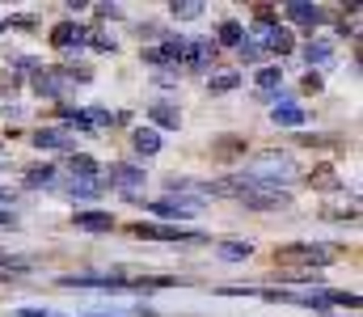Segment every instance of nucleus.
Masks as SVG:
<instances>
[{
  "instance_id": "obj_13",
  "label": "nucleus",
  "mask_w": 363,
  "mask_h": 317,
  "mask_svg": "<svg viewBox=\"0 0 363 317\" xmlns=\"http://www.w3.org/2000/svg\"><path fill=\"white\" fill-rule=\"evenodd\" d=\"M131 148H135L140 157H157V152H161V131H157V127H135V131H131Z\"/></svg>"
},
{
  "instance_id": "obj_9",
  "label": "nucleus",
  "mask_w": 363,
  "mask_h": 317,
  "mask_svg": "<svg viewBox=\"0 0 363 317\" xmlns=\"http://www.w3.org/2000/svg\"><path fill=\"white\" fill-rule=\"evenodd\" d=\"M30 140H34V148H47V152H77V135L72 131H60V127H43Z\"/></svg>"
},
{
  "instance_id": "obj_21",
  "label": "nucleus",
  "mask_w": 363,
  "mask_h": 317,
  "mask_svg": "<svg viewBox=\"0 0 363 317\" xmlns=\"http://www.w3.org/2000/svg\"><path fill=\"white\" fill-rule=\"evenodd\" d=\"M304 60H308V64H330V60H334V43H325V38H308Z\"/></svg>"
},
{
  "instance_id": "obj_18",
  "label": "nucleus",
  "mask_w": 363,
  "mask_h": 317,
  "mask_svg": "<svg viewBox=\"0 0 363 317\" xmlns=\"http://www.w3.org/2000/svg\"><path fill=\"white\" fill-rule=\"evenodd\" d=\"M308 187H313V191H338V187H342V178H338L330 165H317V169L308 174Z\"/></svg>"
},
{
  "instance_id": "obj_32",
  "label": "nucleus",
  "mask_w": 363,
  "mask_h": 317,
  "mask_svg": "<svg viewBox=\"0 0 363 317\" xmlns=\"http://www.w3.org/2000/svg\"><path fill=\"white\" fill-rule=\"evenodd\" d=\"M304 94H321V72H308L304 77Z\"/></svg>"
},
{
  "instance_id": "obj_10",
  "label": "nucleus",
  "mask_w": 363,
  "mask_h": 317,
  "mask_svg": "<svg viewBox=\"0 0 363 317\" xmlns=\"http://www.w3.org/2000/svg\"><path fill=\"white\" fill-rule=\"evenodd\" d=\"M85 43H89V30H85V26L60 21V26L51 30V47H55V51H72V47H85Z\"/></svg>"
},
{
  "instance_id": "obj_11",
  "label": "nucleus",
  "mask_w": 363,
  "mask_h": 317,
  "mask_svg": "<svg viewBox=\"0 0 363 317\" xmlns=\"http://www.w3.org/2000/svg\"><path fill=\"white\" fill-rule=\"evenodd\" d=\"M283 17H287V21H296V26H304V30H313V26H321V21H325V9H317V4H300V0H291V4L283 9Z\"/></svg>"
},
{
  "instance_id": "obj_6",
  "label": "nucleus",
  "mask_w": 363,
  "mask_h": 317,
  "mask_svg": "<svg viewBox=\"0 0 363 317\" xmlns=\"http://www.w3.org/2000/svg\"><path fill=\"white\" fill-rule=\"evenodd\" d=\"M250 38H254L262 51H271V55H291V51H296V38H291L287 26H258Z\"/></svg>"
},
{
  "instance_id": "obj_23",
  "label": "nucleus",
  "mask_w": 363,
  "mask_h": 317,
  "mask_svg": "<svg viewBox=\"0 0 363 317\" xmlns=\"http://www.w3.org/2000/svg\"><path fill=\"white\" fill-rule=\"evenodd\" d=\"M148 114H152V123H157V127H178V123H182L178 106H169V102H152Z\"/></svg>"
},
{
  "instance_id": "obj_20",
  "label": "nucleus",
  "mask_w": 363,
  "mask_h": 317,
  "mask_svg": "<svg viewBox=\"0 0 363 317\" xmlns=\"http://www.w3.org/2000/svg\"><path fill=\"white\" fill-rule=\"evenodd\" d=\"M241 43H245V26H241V21H220L216 47H241Z\"/></svg>"
},
{
  "instance_id": "obj_36",
  "label": "nucleus",
  "mask_w": 363,
  "mask_h": 317,
  "mask_svg": "<svg viewBox=\"0 0 363 317\" xmlns=\"http://www.w3.org/2000/svg\"><path fill=\"white\" fill-rule=\"evenodd\" d=\"M0 30H4V26H0Z\"/></svg>"
},
{
  "instance_id": "obj_27",
  "label": "nucleus",
  "mask_w": 363,
  "mask_h": 317,
  "mask_svg": "<svg viewBox=\"0 0 363 317\" xmlns=\"http://www.w3.org/2000/svg\"><path fill=\"white\" fill-rule=\"evenodd\" d=\"M237 51H241V64H258V60H262V55H267V51H262V47H258V43H254V38H250V34H245V43H241V47H237Z\"/></svg>"
},
{
  "instance_id": "obj_1",
  "label": "nucleus",
  "mask_w": 363,
  "mask_h": 317,
  "mask_svg": "<svg viewBox=\"0 0 363 317\" xmlns=\"http://www.w3.org/2000/svg\"><path fill=\"white\" fill-rule=\"evenodd\" d=\"M334 258H338V250L321 245V241H291V245L274 250V267H283V271H325Z\"/></svg>"
},
{
  "instance_id": "obj_35",
  "label": "nucleus",
  "mask_w": 363,
  "mask_h": 317,
  "mask_svg": "<svg viewBox=\"0 0 363 317\" xmlns=\"http://www.w3.org/2000/svg\"><path fill=\"white\" fill-rule=\"evenodd\" d=\"M9 204H17V199H13V191H0V211H9Z\"/></svg>"
},
{
  "instance_id": "obj_25",
  "label": "nucleus",
  "mask_w": 363,
  "mask_h": 317,
  "mask_svg": "<svg viewBox=\"0 0 363 317\" xmlns=\"http://www.w3.org/2000/svg\"><path fill=\"white\" fill-rule=\"evenodd\" d=\"M216 254H220V258H228V262H237V258H250V254H254V245H250V241H220V245H216Z\"/></svg>"
},
{
  "instance_id": "obj_14",
  "label": "nucleus",
  "mask_w": 363,
  "mask_h": 317,
  "mask_svg": "<svg viewBox=\"0 0 363 317\" xmlns=\"http://www.w3.org/2000/svg\"><path fill=\"white\" fill-rule=\"evenodd\" d=\"M178 47H182V38H165L161 47H148V51H144V64H148V68H161V64H178Z\"/></svg>"
},
{
  "instance_id": "obj_24",
  "label": "nucleus",
  "mask_w": 363,
  "mask_h": 317,
  "mask_svg": "<svg viewBox=\"0 0 363 317\" xmlns=\"http://www.w3.org/2000/svg\"><path fill=\"white\" fill-rule=\"evenodd\" d=\"M237 85H241V72H216L207 81V94H233Z\"/></svg>"
},
{
  "instance_id": "obj_15",
  "label": "nucleus",
  "mask_w": 363,
  "mask_h": 317,
  "mask_svg": "<svg viewBox=\"0 0 363 317\" xmlns=\"http://www.w3.org/2000/svg\"><path fill=\"white\" fill-rule=\"evenodd\" d=\"M271 118L279 123V127H304V106H296V102H274L271 106Z\"/></svg>"
},
{
  "instance_id": "obj_7",
  "label": "nucleus",
  "mask_w": 363,
  "mask_h": 317,
  "mask_svg": "<svg viewBox=\"0 0 363 317\" xmlns=\"http://www.w3.org/2000/svg\"><path fill=\"white\" fill-rule=\"evenodd\" d=\"M241 204H245V208H254V211H283L287 204H291V195H287V191H274V187H262V182H258V187H250V191L241 195Z\"/></svg>"
},
{
  "instance_id": "obj_5",
  "label": "nucleus",
  "mask_w": 363,
  "mask_h": 317,
  "mask_svg": "<svg viewBox=\"0 0 363 317\" xmlns=\"http://www.w3.org/2000/svg\"><path fill=\"white\" fill-rule=\"evenodd\" d=\"M216 55H220V47L211 38H182L178 47V64H186V68H216Z\"/></svg>"
},
{
  "instance_id": "obj_26",
  "label": "nucleus",
  "mask_w": 363,
  "mask_h": 317,
  "mask_svg": "<svg viewBox=\"0 0 363 317\" xmlns=\"http://www.w3.org/2000/svg\"><path fill=\"white\" fill-rule=\"evenodd\" d=\"M279 81H283V68H258V98H271Z\"/></svg>"
},
{
  "instance_id": "obj_3",
  "label": "nucleus",
  "mask_w": 363,
  "mask_h": 317,
  "mask_svg": "<svg viewBox=\"0 0 363 317\" xmlns=\"http://www.w3.org/2000/svg\"><path fill=\"white\" fill-rule=\"evenodd\" d=\"M127 233L140 237V241H211L207 233L178 228V224H127Z\"/></svg>"
},
{
  "instance_id": "obj_16",
  "label": "nucleus",
  "mask_w": 363,
  "mask_h": 317,
  "mask_svg": "<svg viewBox=\"0 0 363 317\" xmlns=\"http://www.w3.org/2000/svg\"><path fill=\"white\" fill-rule=\"evenodd\" d=\"M68 169H72V178H81V182H93L97 174H101V165L85 157V152H68Z\"/></svg>"
},
{
  "instance_id": "obj_31",
  "label": "nucleus",
  "mask_w": 363,
  "mask_h": 317,
  "mask_svg": "<svg viewBox=\"0 0 363 317\" xmlns=\"http://www.w3.org/2000/svg\"><path fill=\"white\" fill-rule=\"evenodd\" d=\"M254 17H258V26H271V21H274V9H271V4H258V9H254Z\"/></svg>"
},
{
  "instance_id": "obj_17",
  "label": "nucleus",
  "mask_w": 363,
  "mask_h": 317,
  "mask_svg": "<svg viewBox=\"0 0 363 317\" xmlns=\"http://www.w3.org/2000/svg\"><path fill=\"white\" fill-rule=\"evenodd\" d=\"M241 152H245V140H241V135H224V140L211 144V157H216V161H233V157H241Z\"/></svg>"
},
{
  "instance_id": "obj_33",
  "label": "nucleus",
  "mask_w": 363,
  "mask_h": 317,
  "mask_svg": "<svg viewBox=\"0 0 363 317\" xmlns=\"http://www.w3.org/2000/svg\"><path fill=\"white\" fill-rule=\"evenodd\" d=\"M17 317H64V313H47V309H17Z\"/></svg>"
},
{
  "instance_id": "obj_30",
  "label": "nucleus",
  "mask_w": 363,
  "mask_h": 317,
  "mask_svg": "<svg viewBox=\"0 0 363 317\" xmlns=\"http://www.w3.org/2000/svg\"><path fill=\"white\" fill-rule=\"evenodd\" d=\"M199 13H203V4H174V17H182V21H190Z\"/></svg>"
},
{
  "instance_id": "obj_12",
  "label": "nucleus",
  "mask_w": 363,
  "mask_h": 317,
  "mask_svg": "<svg viewBox=\"0 0 363 317\" xmlns=\"http://www.w3.org/2000/svg\"><path fill=\"white\" fill-rule=\"evenodd\" d=\"M72 224H77L81 233H110V228H114V216H110V211H77Z\"/></svg>"
},
{
  "instance_id": "obj_34",
  "label": "nucleus",
  "mask_w": 363,
  "mask_h": 317,
  "mask_svg": "<svg viewBox=\"0 0 363 317\" xmlns=\"http://www.w3.org/2000/svg\"><path fill=\"white\" fill-rule=\"evenodd\" d=\"M0 228H17V216L13 211H0Z\"/></svg>"
},
{
  "instance_id": "obj_4",
  "label": "nucleus",
  "mask_w": 363,
  "mask_h": 317,
  "mask_svg": "<svg viewBox=\"0 0 363 317\" xmlns=\"http://www.w3.org/2000/svg\"><path fill=\"white\" fill-rule=\"evenodd\" d=\"M144 208L152 211V216H161V220H186V216H199L203 211V199L199 195H165V199L144 204Z\"/></svg>"
},
{
  "instance_id": "obj_19",
  "label": "nucleus",
  "mask_w": 363,
  "mask_h": 317,
  "mask_svg": "<svg viewBox=\"0 0 363 317\" xmlns=\"http://www.w3.org/2000/svg\"><path fill=\"white\" fill-rule=\"evenodd\" d=\"M72 199H97V195H106V187H101V178H93V182H81V178H72L68 187H64Z\"/></svg>"
},
{
  "instance_id": "obj_29",
  "label": "nucleus",
  "mask_w": 363,
  "mask_h": 317,
  "mask_svg": "<svg viewBox=\"0 0 363 317\" xmlns=\"http://www.w3.org/2000/svg\"><path fill=\"white\" fill-rule=\"evenodd\" d=\"M85 317H157V313L140 305V309H131V313H118V309H110V313H85Z\"/></svg>"
},
{
  "instance_id": "obj_28",
  "label": "nucleus",
  "mask_w": 363,
  "mask_h": 317,
  "mask_svg": "<svg viewBox=\"0 0 363 317\" xmlns=\"http://www.w3.org/2000/svg\"><path fill=\"white\" fill-rule=\"evenodd\" d=\"M89 43L97 47V51H114V38H110V34H101V30H89Z\"/></svg>"
},
{
  "instance_id": "obj_8",
  "label": "nucleus",
  "mask_w": 363,
  "mask_h": 317,
  "mask_svg": "<svg viewBox=\"0 0 363 317\" xmlns=\"http://www.w3.org/2000/svg\"><path fill=\"white\" fill-rule=\"evenodd\" d=\"M140 182H144V169H135V165H127V161H118V165H110V169L101 174V187H106V191L118 187L123 195H135Z\"/></svg>"
},
{
  "instance_id": "obj_22",
  "label": "nucleus",
  "mask_w": 363,
  "mask_h": 317,
  "mask_svg": "<svg viewBox=\"0 0 363 317\" xmlns=\"http://www.w3.org/2000/svg\"><path fill=\"white\" fill-rule=\"evenodd\" d=\"M26 187H55V165H30L26 169Z\"/></svg>"
},
{
  "instance_id": "obj_2",
  "label": "nucleus",
  "mask_w": 363,
  "mask_h": 317,
  "mask_svg": "<svg viewBox=\"0 0 363 317\" xmlns=\"http://www.w3.org/2000/svg\"><path fill=\"white\" fill-rule=\"evenodd\" d=\"M26 68L34 72V81H30V85H34V94H38V98H55V102H64V98L72 94V81H68V72H64V68H43V64H30V60H26Z\"/></svg>"
}]
</instances>
